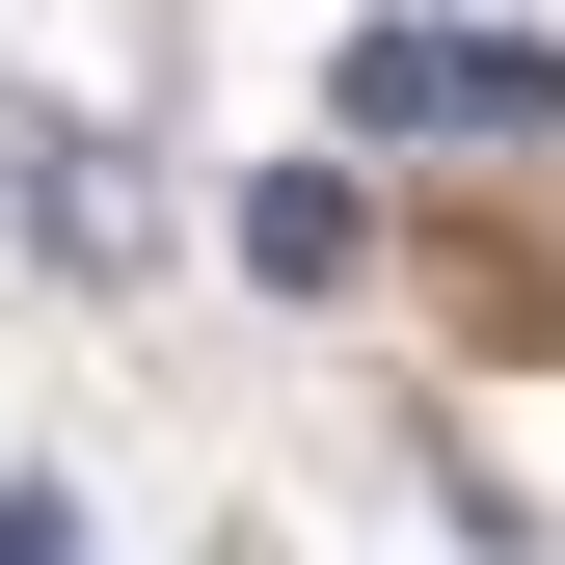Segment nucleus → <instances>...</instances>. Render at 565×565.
Segmentation results:
<instances>
[{
  "label": "nucleus",
  "mask_w": 565,
  "mask_h": 565,
  "mask_svg": "<svg viewBox=\"0 0 565 565\" xmlns=\"http://www.w3.org/2000/svg\"><path fill=\"white\" fill-rule=\"evenodd\" d=\"M323 108L350 135H431V162H539V135H565V54L539 28H350Z\"/></svg>",
  "instance_id": "nucleus-1"
},
{
  "label": "nucleus",
  "mask_w": 565,
  "mask_h": 565,
  "mask_svg": "<svg viewBox=\"0 0 565 565\" xmlns=\"http://www.w3.org/2000/svg\"><path fill=\"white\" fill-rule=\"evenodd\" d=\"M0 216H28L54 269H135V189H108V135H82V108H28V82H0Z\"/></svg>",
  "instance_id": "nucleus-2"
},
{
  "label": "nucleus",
  "mask_w": 565,
  "mask_h": 565,
  "mask_svg": "<svg viewBox=\"0 0 565 565\" xmlns=\"http://www.w3.org/2000/svg\"><path fill=\"white\" fill-rule=\"evenodd\" d=\"M243 269H269V297H350V269H377L350 162H269V189H243Z\"/></svg>",
  "instance_id": "nucleus-3"
},
{
  "label": "nucleus",
  "mask_w": 565,
  "mask_h": 565,
  "mask_svg": "<svg viewBox=\"0 0 565 565\" xmlns=\"http://www.w3.org/2000/svg\"><path fill=\"white\" fill-rule=\"evenodd\" d=\"M0 565H82V512H54V484H0Z\"/></svg>",
  "instance_id": "nucleus-4"
}]
</instances>
